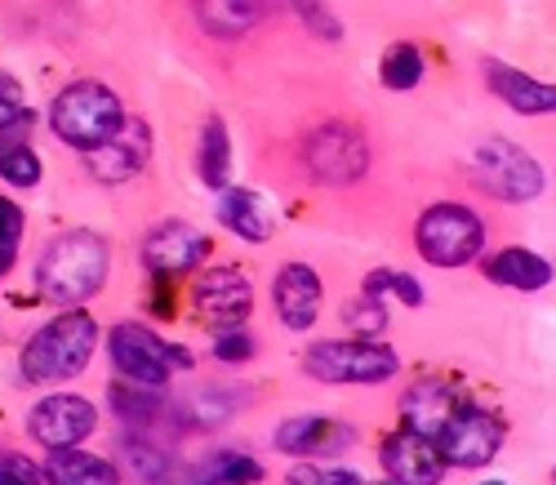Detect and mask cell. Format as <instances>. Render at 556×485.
I'll return each instance as SVG.
<instances>
[{"instance_id": "7c38bea8", "label": "cell", "mask_w": 556, "mask_h": 485, "mask_svg": "<svg viewBox=\"0 0 556 485\" xmlns=\"http://www.w3.org/2000/svg\"><path fill=\"white\" fill-rule=\"evenodd\" d=\"M210 259V236L182 219H165L143 236V263L152 276H182Z\"/></svg>"}, {"instance_id": "30bf717a", "label": "cell", "mask_w": 556, "mask_h": 485, "mask_svg": "<svg viewBox=\"0 0 556 485\" xmlns=\"http://www.w3.org/2000/svg\"><path fill=\"white\" fill-rule=\"evenodd\" d=\"M99 427V410L94 401H85L76 393H54V397H45L36 401V410L27 414V432H31V442L45 446V450H76L85 436H94Z\"/></svg>"}, {"instance_id": "d4e9b609", "label": "cell", "mask_w": 556, "mask_h": 485, "mask_svg": "<svg viewBox=\"0 0 556 485\" xmlns=\"http://www.w3.org/2000/svg\"><path fill=\"white\" fill-rule=\"evenodd\" d=\"M125 459H129V472L143 481V485H174V459L165 446L156 442H143V436H129L125 442Z\"/></svg>"}, {"instance_id": "7a4b0ae2", "label": "cell", "mask_w": 556, "mask_h": 485, "mask_svg": "<svg viewBox=\"0 0 556 485\" xmlns=\"http://www.w3.org/2000/svg\"><path fill=\"white\" fill-rule=\"evenodd\" d=\"M94 348H99V321L85 308H72L50 316L27 338L18 370L27 383H67L85 374V365L94 361Z\"/></svg>"}, {"instance_id": "d6a6232c", "label": "cell", "mask_w": 556, "mask_h": 485, "mask_svg": "<svg viewBox=\"0 0 556 485\" xmlns=\"http://www.w3.org/2000/svg\"><path fill=\"white\" fill-rule=\"evenodd\" d=\"M241 401H245V393H201V397L192 401V406H197L192 419H197V423H223Z\"/></svg>"}, {"instance_id": "4dcf8cb0", "label": "cell", "mask_w": 556, "mask_h": 485, "mask_svg": "<svg viewBox=\"0 0 556 485\" xmlns=\"http://www.w3.org/2000/svg\"><path fill=\"white\" fill-rule=\"evenodd\" d=\"M0 485H50V476H45L40 463L5 450V455H0Z\"/></svg>"}, {"instance_id": "8d00e7d4", "label": "cell", "mask_w": 556, "mask_h": 485, "mask_svg": "<svg viewBox=\"0 0 556 485\" xmlns=\"http://www.w3.org/2000/svg\"><path fill=\"white\" fill-rule=\"evenodd\" d=\"M392 295H396L401 303H409V308H419V303H424V285L414 281L409 272H396V276H392Z\"/></svg>"}, {"instance_id": "60d3db41", "label": "cell", "mask_w": 556, "mask_h": 485, "mask_svg": "<svg viewBox=\"0 0 556 485\" xmlns=\"http://www.w3.org/2000/svg\"><path fill=\"white\" fill-rule=\"evenodd\" d=\"M379 485H396V481H379Z\"/></svg>"}, {"instance_id": "f546056e", "label": "cell", "mask_w": 556, "mask_h": 485, "mask_svg": "<svg viewBox=\"0 0 556 485\" xmlns=\"http://www.w3.org/2000/svg\"><path fill=\"white\" fill-rule=\"evenodd\" d=\"M286 481L290 485H365L352 468H316V463H294Z\"/></svg>"}, {"instance_id": "4fadbf2b", "label": "cell", "mask_w": 556, "mask_h": 485, "mask_svg": "<svg viewBox=\"0 0 556 485\" xmlns=\"http://www.w3.org/2000/svg\"><path fill=\"white\" fill-rule=\"evenodd\" d=\"M148 161H152V129H148V121H138V116H129L121 125V134L108 138L103 148L85 152V170L94 174L99 183H108V187H121V183L138 178L148 170Z\"/></svg>"}, {"instance_id": "cb8c5ba5", "label": "cell", "mask_w": 556, "mask_h": 485, "mask_svg": "<svg viewBox=\"0 0 556 485\" xmlns=\"http://www.w3.org/2000/svg\"><path fill=\"white\" fill-rule=\"evenodd\" d=\"M112 406H116V414L129 423V427H156L165 414V401L152 393V387H125V383H112Z\"/></svg>"}, {"instance_id": "4316f807", "label": "cell", "mask_w": 556, "mask_h": 485, "mask_svg": "<svg viewBox=\"0 0 556 485\" xmlns=\"http://www.w3.org/2000/svg\"><path fill=\"white\" fill-rule=\"evenodd\" d=\"M205 476L214 485H258L263 481V463L241 455V450H214L205 463Z\"/></svg>"}, {"instance_id": "8992f818", "label": "cell", "mask_w": 556, "mask_h": 485, "mask_svg": "<svg viewBox=\"0 0 556 485\" xmlns=\"http://www.w3.org/2000/svg\"><path fill=\"white\" fill-rule=\"evenodd\" d=\"M108 352H112V365L125 383L152 387V393L169 383L174 365H192V352L169 348L165 338H156L148 325H138V321H121L108 334Z\"/></svg>"}, {"instance_id": "5bb4252c", "label": "cell", "mask_w": 556, "mask_h": 485, "mask_svg": "<svg viewBox=\"0 0 556 485\" xmlns=\"http://www.w3.org/2000/svg\"><path fill=\"white\" fill-rule=\"evenodd\" d=\"M463 406H468V397H463L454 383H445V378H419L401 397V419H405V432H419V436H428V442L437 446L441 432L463 414Z\"/></svg>"}, {"instance_id": "3957f363", "label": "cell", "mask_w": 556, "mask_h": 485, "mask_svg": "<svg viewBox=\"0 0 556 485\" xmlns=\"http://www.w3.org/2000/svg\"><path fill=\"white\" fill-rule=\"evenodd\" d=\"M125 108L116 99V89H108L103 80H76L67 89H59V99L50 103V129L67 142V148L94 152L108 138L121 134L125 125Z\"/></svg>"}, {"instance_id": "1f68e13d", "label": "cell", "mask_w": 556, "mask_h": 485, "mask_svg": "<svg viewBox=\"0 0 556 485\" xmlns=\"http://www.w3.org/2000/svg\"><path fill=\"white\" fill-rule=\"evenodd\" d=\"M214 357L237 365V361H250L254 357V334L241 325V329H218L214 334Z\"/></svg>"}, {"instance_id": "74e56055", "label": "cell", "mask_w": 556, "mask_h": 485, "mask_svg": "<svg viewBox=\"0 0 556 485\" xmlns=\"http://www.w3.org/2000/svg\"><path fill=\"white\" fill-rule=\"evenodd\" d=\"M0 103H14V108H23V85H18L14 76H5V72H0Z\"/></svg>"}, {"instance_id": "d590c367", "label": "cell", "mask_w": 556, "mask_h": 485, "mask_svg": "<svg viewBox=\"0 0 556 485\" xmlns=\"http://www.w3.org/2000/svg\"><path fill=\"white\" fill-rule=\"evenodd\" d=\"M392 276H396V268H375V272L361 281V295H369V299L392 295Z\"/></svg>"}, {"instance_id": "ac0fdd59", "label": "cell", "mask_w": 556, "mask_h": 485, "mask_svg": "<svg viewBox=\"0 0 556 485\" xmlns=\"http://www.w3.org/2000/svg\"><path fill=\"white\" fill-rule=\"evenodd\" d=\"M481 72H485L490 94H494V99H503L513 112H521V116H556V85L534 80L530 72L507 67V63H494V59H490Z\"/></svg>"}, {"instance_id": "5b68a950", "label": "cell", "mask_w": 556, "mask_h": 485, "mask_svg": "<svg viewBox=\"0 0 556 485\" xmlns=\"http://www.w3.org/2000/svg\"><path fill=\"white\" fill-rule=\"evenodd\" d=\"M414 240H419V254L432 268H468L485 250V223L468 206L437 201L414 223Z\"/></svg>"}, {"instance_id": "2e32d148", "label": "cell", "mask_w": 556, "mask_h": 485, "mask_svg": "<svg viewBox=\"0 0 556 485\" xmlns=\"http://www.w3.org/2000/svg\"><path fill=\"white\" fill-rule=\"evenodd\" d=\"M271 303H276V316H281L286 329L303 334V329H312L316 316H320V303H326V285H320L316 268H307V263H286L281 272H276Z\"/></svg>"}, {"instance_id": "ab89813d", "label": "cell", "mask_w": 556, "mask_h": 485, "mask_svg": "<svg viewBox=\"0 0 556 485\" xmlns=\"http://www.w3.org/2000/svg\"><path fill=\"white\" fill-rule=\"evenodd\" d=\"M174 485H214L210 476H192V481H174Z\"/></svg>"}, {"instance_id": "83f0119b", "label": "cell", "mask_w": 556, "mask_h": 485, "mask_svg": "<svg viewBox=\"0 0 556 485\" xmlns=\"http://www.w3.org/2000/svg\"><path fill=\"white\" fill-rule=\"evenodd\" d=\"M0 178L10 187H36L40 183V157L27 148V142H10V148H0Z\"/></svg>"}, {"instance_id": "d6986e66", "label": "cell", "mask_w": 556, "mask_h": 485, "mask_svg": "<svg viewBox=\"0 0 556 485\" xmlns=\"http://www.w3.org/2000/svg\"><path fill=\"white\" fill-rule=\"evenodd\" d=\"M218 223L231 236L250 240V246H263V240L271 236V210L250 187H223L218 191Z\"/></svg>"}, {"instance_id": "e0dca14e", "label": "cell", "mask_w": 556, "mask_h": 485, "mask_svg": "<svg viewBox=\"0 0 556 485\" xmlns=\"http://www.w3.org/2000/svg\"><path fill=\"white\" fill-rule=\"evenodd\" d=\"M383 468H388V481L396 485H441L445 481V459L441 450L428 442L419 432H392L383 450H379Z\"/></svg>"}, {"instance_id": "484cf974", "label": "cell", "mask_w": 556, "mask_h": 485, "mask_svg": "<svg viewBox=\"0 0 556 485\" xmlns=\"http://www.w3.org/2000/svg\"><path fill=\"white\" fill-rule=\"evenodd\" d=\"M383 85L392 94H409L414 85L424 80V54H419V45H409V40H396L392 50L383 54V67H379Z\"/></svg>"}, {"instance_id": "9a60e30c", "label": "cell", "mask_w": 556, "mask_h": 485, "mask_svg": "<svg viewBox=\"0 0 556 485\" xmlns=\"http://www.w3.org/2000/svg\"><path fill=\"white\" fill-rule=\"evenodd\" d=\"M356 442V427L339 423V419H320V414H299L276 427V450L294 455V459H326V455H343Z\"/></svg>"}, {"instance_id": "836d02e7", "label": "cell", "mask_w": 556, "mask_h": 485, "mask_svg": "<svg viewBox=\"0 0 556 485\" xmlns=\"http://www.w3.org/2000/svg\"><path fill=\"white\" fill-rule=\"evenodd\" d=\"M23 206H14L10 197H0V250H18V240H23Z\"/></svg>"}, {"instance_id": "6da1fadb", "label": "cell", "mask_w": 556, "mask_h": 485, "mask_svg": "<svg viewBox=\"0 0 556 485\" xmlns=\"http://www.w3.org/2000/svg\"><path fill=\"white\" fill-rule=\"evenodd\" d=\"M108 268H112V250L99 232H85V227L63 232L36 259V295L72 312L76 303L99 295Z\"/></svg>"}, {"instance_id": "f1b7e54d", "label": "cell", "mask_w": 556, "mask_h": 485, "mask_svg": "<svg viewBox=\"0 0 556 485\" xmlns=\"http://www.w3.org/2000/svg\"><path fill=\"white\" fill-rule=\"evenodd\" d=\"M343 321L356 329V338H375V334H383V325H388V308H383V299L361 295V299H352V303L343 308Z\"/></svg>"}, {"instance_id": "7402d4cb", "label": "cell", "mask_w": 556, "mask_h": 485, "mask_svg": "<svg viewBox=\"0 0 556 485\" xmlns=\"http://www.w3.org/2000/svg\"><path fill=\"white\" fill-rule=\"evenodd\" d=\"M227 170H231V138H227V125L218 116H210L201 125V142H197V174L205 187L223 191L227 187Z\"/></svg>"}, {"instance_id": "9c48e42d", "label": "cell", "mask_w": 556, "mask_h": 485, "mask_svg": "<svg viewBox=\"0 0 556 485\" xmlns=\"http://www.w3.org/2000/svg\"><path fill=\"white\" fill-rule=\"evenodd\" d=\"M192 303H197L201 321H210L214 329H241L245 316L254 312V285L237 263H218L197 276Z\"/></svg>"}, {"instance_id": "44dd1931", "label": "cell", "mask_w": 556, "mask_h": 485, "mask_svg": "<svg viewBox=\"0 0 556 485\" xmlns=\"http://www.w3.org/2000/svg\"><path fill=\"white\" fill-rule=\"evenodd\" d=\"M45 476H50V485H121L116 463L89 450H54L45 463Z\"/></svg>"}, {"instance_id": "f35d334b", "label": "cell", "mask_w": 556, "mask_h": 485, "mask_svg": "<svg viewBox=\"0 0 556 485\" xmlns=\"http://www.w3.org/2000/svg\"><path fill=\"white\" fill-rule=\"evenodd\" d=\"M14 254H18V250H0V276H5V272L14 268Z\"/></svg>"}, {"instance_id": "52a82bcc", "label": "cell", "mask_w": 556, "mask_h": 485, "mask_svg": "<svg viewBox=\"0 0 556 485\" xmlns=\"http://www.w3.org/2000/svg\"><path fill=\"white\" fill-rule=\"evenodd\" d=\"M477 178L494 191L498 201H513V206H526V201L543 197V183H547L539 161L507 138H485L477 148Z\"/></svg>"}, {"instance_id": "ffe728a7", "label": "cell", "mask_w": 556, "mask_h": 485, "mask_svg": "<svg viewBox=\"0 0 556 485\" xmlns=\"http://www.w3.org/2000/svg\"><path fill=\"white\" fill-rule=\"evenodd\" d=\"M494 285H507V289H521V295H534V289H543V285H552V263L543 259V254H534V250H526V246H507V250H498V254H490L485 259V268H481Z\"/></svg>"}, {"instance_id": "603a6c76", "label": "cell", "mask_w": 556, "mask_h": 485, "mask_svg": "<svg viewBox=\"0 0 556 485\" xmlns=\"http://www.w3.org/2000/svg\"><path fill=\"white\" fill-rule=\"evenodd\" d=\"M192 14H197V23H201L210 36L237 40V36H245V32L263 18V5H245V0H223V5H197Z\"/></svg>"}, {"instance_id": "b9f144b4", "label": "cell", "mask_w": 556, "mask_h": 485, "mask_svg": "<svg viewBox=\"0 0 556 485\" xmlns=\"http://www.w3.org/2000/svg\"><path fill=\"white\" fill-rule=\"evenodd\" d=\"M485 485H503V481H485Z\"/></svg>"}, {"instance_id": "8fae6325", "label": "cell", "mask_w": 556, "mask_h": 485, "mask_svg": "<svg viewBox=\"0 0 556 485\" xmlns=\"http://www.w3.org/2000/svg\"><path fill=\"white\" fill-rule=\"evenodd\" d=\"M498 446H503V423L477 401L463 406V414L441 432V442H437L445 468H485L498 455Z\"/></svg>"}, {"instance_id": "e575fe53", "label": "cell", "mask_w": 556, "mask_h": 485, "mask_svg": "<svg viewBox=\"0 0 556 485\" xmlns=\"http://www.w3.org/2000/svg\"><path fill=\"white\" fill-rule=\"evenodd\" d=\"M294 14L303 18V27H312L316 36H326V40H343V23L326 10V5H294Z\"/></svg>"}, {"instance_id": "277c9868", "label": "cell", "mask_w": 556, "mask_h": 485, "mask_svg": "<svg viewBox=\"0 0 556 485\" xmlns=\"http://www.w3.org/2000/svg\"><path fill=\"white\" fill-rule=\"evenodd\" d=\"M303 370L316 383L375 387L401 370V357L388 344H375V338H320L303 352Z\"/></svg>"}, {"instance_id": "ba28073f", "label": "cell", "mask_w": 556, "mask_h": 485, "mask_svg": "<svg viewBox=\"0 0 556 485\" xmlns=\"http://www.w3.org/2000/svg\"><path fill=\"white\" fill-rule=\"evenodd\" d=\"M303 157H307V170L320 178V183H330V187H348L356 183L365 170H369V142L343 125V121H326V125H316L303 142Z\"/></svg>"}]
</instances>
